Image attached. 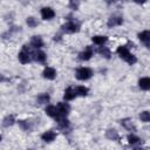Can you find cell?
I'll use <instances>...</instances> for the list:
<instances>
[{
	"mask_svg": "<svg viewBox=\"0 0 150 150\" xmlns=\"http://www.w3.org/2000/svg\"><path fill=\"white\" fill-rule=\"evenodd\" d=\"M116 53L120 55V57L121 59H123L124 61H127L129 64H135L136 62H137V59H136V56L135 55H132L130 52H129V49H128V47H125V46H120V47H117V49H116Z\"/></svg>",
	"mask_w": 150,
	"mask_h": 150,
	"instance_id": "1",
	"label": "cell"
},
{
	"mask_svg": "<svg viewBox=\"0 0 150 150\" xmlns=\"http://www.w3.org/2000/svg\"><path fill=\"white\" fill-rule=\"evenodd\" d=\"M91 75H93V71H91L90 68H88V67H81V68H79L76 70V75L75 76H76L77 80L86 81V80L90 79Z\"/></svg>",
	"mask_w": 150,
	"mask_h": 150,
	"instance_id": "2",
	"label": "cell"
},
{
	"mask_svg": "<svg viewBox=\"0 0 150 150\" xmlns=\"http://www.w3.org/2000/svg\"><path fill=\"white\" fill-rule=\"evenodd\" d=\"M56 108H57V118H56V120L66 117V116L69 114V110H70L69 104H68V103H64V102H60V103L56 105Z\"/></svg>",
	"mask_w": 150,
	"mask_h": 150,
	"instance_id": "3",
	"label": "cell"
},
{
	"mask_svg": "<svg viewBox=\"0 0 150 150\" xmlns=\"http://www.w3.org/2000/svg\"><path fill=\"white\" fill-rule=\"evenodd\" d=\"M18 57H19V61H20L21 63H23V64H26V63H28V62L30 61V53H29L27 46H23V47H22V49H21V52L19 53Z\"/></svg>",
	"mask_w": 150,
	"mask_h": 150,
	"instance_id": "4",
	"label": "cell"
},
{
	"mask_svg": "<svg viewBox=\"0 0 150 150\" xmlns=\"http://www.w3.org/2000/svg\"><path fill=\"white\" fill-rule=\"evenodd\" d=\"M79 25L75 22V21H68L66 22L63 26H62V29L66 32V33H75L79 30Z\"/></svg>",
	"mask_w": 150,
	"mask_h": 150,
	"instance_id": "5",
	"label": "cell"
},
{
	"mask_svg": "<svg viewBox=\"0 0 150 150\" xmlns=\"http://www.w3.org/2000/svg\"><path fill=\"white\" fill-rule=\"evenodd\" d=\"M41 16H42L43 20H50L55 16V12L50 7H43L41 9Z\"/></svg>",
	"mask_w": 150,
	"mask_h": 150,
	"instance_id": "6",
	"label": "cell"
},
{
	"mask_svg": "<svg viewBox=\"0 0 150 150\" xmlns=\"http://www.w3.org/2000/svg\"><path fill=\"white\" fill-rule=\"evenodd\" d=\"M138 39L148 47L150 48V30H143L138 33Z\"/></svg>",
	"mask_w": 150,
	"mask_h": 150,
	"instance_id": "7",
	"label": "cell"
},
{
	"mask_svg": "<svg viewBox=\"0 0 150 150\" xmlns=\"http://www.w3.org/2000/svg\"><path fill=\"white\" fill-rule=\"evenodd\" d=\"M93 54H94L93 48H91L90 46H88L83 52H81V53L79 54V59H80V60H83V61H87V60H89V59L93 56Z\"/></svg>",
	"mask_w": 150,
	"mask_h": 150,
	"instance_id": "8",
	"label": "cell"
},
{
	"mask_svg": "<svg viewBox=\"0 0 150 150\" xmlns=\"http://www.w3.org/2000/svg\"><path fill=\"white\" fill-rule=\"evenodd\" d=\"M42 75H43L45 79L53 80V79H55V76H56V70H55L54 68H52V67H46L45 70H43V73H42Z\"/></svg>",
	"mask_w": 150,
	"mask_h": 150,
	"instance_id": "9",
	"label": "cell"
},
{
	"mask_svg": "<svg viewBox=\"0 0 150 150\" xmlns=\"http://www.w3.org/2000/svg\"><path fill=\"white\" fill-rule=\"evenodd\" d=\"M123 23V19L121 18V16H111L109 20H108V27L109 28H112V27H115V26H120V25H122Z\"/></svg>",
	"mask_w": 150,
	"mask_h": 150,
	"instance_id": "10",
	"label": "cell"
},
{
	"mask_svg": "<svg viewBox=\"0 0 150 150\" xmlns=\"http://www.w3.org/2000/svg\"><path fill=\"white\" fill-rule=\"evenodd\" d=\"M33 59H34L36 62H39V63H45L47 56H46V54H45L42 50H36V52L33 53Z\"/></svg>",
	"mask_w": 150,
	"mask_h": 150,
	"instance_id": "11",
	"label": "cell"
},
{
	"mask_svg": "<svg viewBox=\"0 0 150 150\" xmlns=\"http://www.w3.org/2000/svg\"><path fill=\"white\" fill-rule=\"evenodd\" d=\"M41 138H42V141L49 143V142H53L56 138V134L53 130H48V131H46V132H43L41 135Z\"/></svg>",
	"mask_w": 150,
	"mask_h": 150,
	"instance_id": "12",
	"label": "cell"
},
{
	"mask_svg": "<svg viewBox=\"0 0 150 150\" xmlns=\"http://www.w3.org/2000/svg\"><path fill=\"white\" fill-rule=\"evenodd\" d=\"M75 96H76L75 89H73L71 87H69V88H67V89L64 90L63 98H64L66 101H71V100H74V98H75Z\"/></svg>",
	"mask_w": 150,
	"mask_h": 150,
	"instance_id": "13",
	"label": "cell"
},
{
	"mask_svg": "<svg viewBox=\"0 0 150 150\" xmlns=\"http://www.w3.org/2000/svg\"><path fill=\"white\" fill-rule=\"evenodd\" d=\"M138 86L143 90H149L150 89V77H142V79H139Z\"/></svg>",
	"mask_w": 150,
	"mask_h": 150,
	"instance_id": "14",
	"label": "cell"
},
{
	"mask_svg": "<svg viewBox=\"0 0 150 150\" xmlns=\"http://www.w3.org/2000/svg\"><path fill=\"white\" fill-rule=\"evenodd\" d=\"M46 114L48 115V116H50V117H53V118H57V108H56V105H48V107H46Z\"/></svg>",
	"mask_w": 150,
	"mask_h": 150,
	"instance_id": "15",
	"label": "cell"
},
{
	"mask_svg": "<svg viewBox=\"0 0 150 150\" xmlns=\"http://www.w3.org/2000/svg\"><path fill=\"white\" fill-rule=\"evenodd\" d=\"M30 45H32V47L39 49V48H41L43 46V41H42V39L40 36H33L32 40H30Z\"/></svg>",
	"mask_w": 150,
	"mask_h": 150,
	"instance_id": "16",
	"label": "cell"
},
{
	"mask_svg": "<svg viewBox=\"0 0 150 150\" xmlns=\"http://www.w3.org/2000/svg\"><path fill=\"white\" fill-rule=\"evenodd\" d=\"M107 40H108V38L104 36V35H95V36L91 38V41L96 45H100V46L103 45L104 42H107Z\"/></svg>",
	"mask_w": 150,
	"mask_h": 150,
	"instance_id": "17",
	"label": "cell"
},
{
	"mask_svg": "<svg viewBox=\"0 0 150 150\" xmlns=\"http://www.w3.org/2000/svg\"><path fill=\"white\" fill-rule=\"evenodd\" d=\"M105 136H107L109 139H112V141H117V139H120V136H118L117 131L114 130V129H109V130H107Z\"/></svg>",
	"mask_w": 150,
	"mask_h": 150,
	"instance_id": "18",
	"label": "cell"
},
{
	"mask_svg": "<svg viewBox=\"0 0 150 150\" xmlns=\"http://www.w3.org/2000/svg\"><path fill=\"white\" fill-rule=\"evenodd\" d=\"M121 124H122L124 128H127L128 130H130V131H136V128L132 125V123L130 122V120H129V118L121 120Z\"/></svg>",
	"mask_w": 150,
	"mask_h": 150,
	"instance_id": "19",
	"label": "cell"
},
{
	"mask_svg": "<svg viewBox=\"0 0 150 150\" xmlns=\"http://www.w3.org/2000/svg\"><path fill=\"white\" fill-rule=\"evenodd\" d=\"M88 91H89V89L87 87H84V86H79V87L75 88V93L79 96H86L88 94Z\"/></svg>",
	"mask_w": 150,
	"mask_h": 150,
	"instance_id": "20",
	"label": "cell"
},
{
	"mask_svg": "<svg viewBox=\"0 0 150 150\" xmlns=\"http://www.w3.org/2000/svg\"><path fill=\"white\" fill-rule=\"evenodd\" d=\"M36 101L39 102V104H45V103H48V101H49V95H48V94H46V93L40 94V95L38 96V98H36Z\"/></svg>",
	"mask_w": 150,
	"mask_h": 150,
	"instance_id": "21",
	"label": "cell"
},
{
	"mask_svg": "<svg viewBox=\"0 0 150 150\" xmlns=\"http://www.w3.org/2000/svg\"><path fill=\"white\" fill-rule=\"evenodd\" d=\"M13 123H14V115H7L2 121V125L4 127H9Z\"/></svg>",
	"mask_w": 150,
	"mask_h": 150,
	"instance_id": "22",
	"label": "cell"
},
{
	"mask_svg": "<svg viewBox=\"0 0 150 150\" xmlns=\"http://www.w3.org/2000/svg\"><path fill=\"white\" fill-rule=\"evenodd\" d=\"M128 143H129V144H137V143H141V138L137 137L136 135L131 134V135L128 136Z\"/></svg>",
	"mask_w": 150,
	"mask_h": 150,
	"instance_id": "23",
	"label": "cell"
},
{
	"mask_svg": "<svg viewBox=\"0 0 150 150\" xmlns=\"http://www.w3.org/2000/svg\"><path fill=\"white\" fill-rule=\"evenodd\" d=\"M98 53L101 54V55H103L105 59H110V50H109V48H107V47H101L100 49H98Z\"/></svg>",
	"mask_w": 150,
	"mask_h": 150,
	"instance_id": "24",
	"label": "cell"
},
{
	"mask_svg": "<svg viewBox=\"0 0 150 150\" xmlns=\"http://www.w3.org/2000/svg\"><path fill=\"white\" fill-rule=\"evenodd\" d=\"M57 121V124H59V127L60 128H68L69 127V121L66 118V117H63V118H59V120H56Z\"/></svg>",
	"mask_w": 150,
	"mask_h": 150,
	"instance_id": "25",
	"label": "cell"
},
{
	"mask_svg": "<svg viewBox=\"0 0 150 150\" xmlns=\"http://www.w3.org/2000/svg\"><path fill=\"white\" fill-rule=\"evenodd\" d=\"M26 22H27V25H28L29 27H32V28H34V27H36V26H38V21H36V19H35V18H33V16L27 18Z\"/></svg>",
	"mask_w": 150,
	"mask_h": 150,
	"instance_id": "26",
	"label": "cell"
},
{
	"mask_svg": "<svg viewBox=\"0 0 150 150\" xmlns=\"http://www.w3.org/2000/svg\"><path fill=\"white\" fill-rule=\"evenodd\" d=\"M139 118L143 122H150V112L149 111H143L139 114Z\"/></svg>",
	"mask_w": 150,
	"mask_h": 150,
	"instance_id": "27",
	"label": "cell"
},
{
	"mask_svg": "<svg viewBox=\"0 0 150 150\" xmlns=\"http://www.w3.org/2000/svg\"><path fill=\"white\" fill-rule=\"evenodd\" d=\"M19 124H20L21 129H23V130H26V131L30 130V124H29L28 121H19Z\"/></svg>",
	"mask_w": 150,
	"mask_h": 150,
	"instance_id": "28",
	"label": "cell"
},
{
	"mask_svg": "<svg viewBox=\"0 0 150 150\" xmlns=\"http://www.w3.org/2000/svg\"><path fill=\"white\" fill-rule=\"evenodd\" d=\"M69 6H70V7H73L74 9H77L79 4H77V2H76V4H75V2H70V4H69Z\"/></svg>",
	"mask_w": 150,
	"mask_h": 150,
	"instance_id": "29",
	"label": "cell"
},
{
	"mask_svg": "<svg viewBox=\"0 0 150 150\" xmlns=\"http://www.w3.org/2000/svg\"><path fill=\"white\" fill-rule=\"evenodd\" d=\"M135 150H144V149H139V148H136Z\"/></svg>",
	"mask_w": 150,
	"mask_h": 150,
	"instance_id": "30",
	"label": "cell"
}]
</instances>
